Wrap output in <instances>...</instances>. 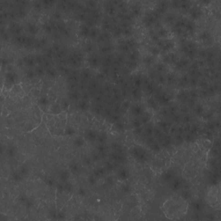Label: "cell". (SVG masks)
I'll return each mask as SVG.
<instances>
[{"instance_id": "25", "label": "cell", "mask_w": 221, "mask_h": 221, "mask_svg": "<svg viewBox=\"0 0 221 221\" xmlns=\"http://www.w3.org/2000/svg\"><path fill=\"white\" fill-rule=\"evenodd\" d=\"M122 191H123V193H130L131 192V187L129 186V185H124L123 187H122Z\"/></svg>"}, {"instance_id": "12", "label": "cell", "mask_w": 221, "mask_h": 221, "mask_svg": "<svg viewBox=\"0 0 221 221\" xmlns=\"http://www.w3.org/2000/svg\"><path fill=\"white\" fill-rule=\"evenodd\" d=\"M90 32H91V28L86 25L82 24L80 28V33L82 36L84 37H90Z\"/></svg>"}, {"instance_id": "16", "label": "cell", "mask_w": 221, "mask_h": 221, "mask_svg": "<svg viewBox=\"0 0 221 221\" xmlns=\"http://www.w3.org/2000/svg\"><path fill=\"white\" fill-rule=\"evenodd\" d=\"M75 132H76V131L72 125H67L65 126V129H64V135L65 136H73V135L75 134Z\"/></svg>"}, {"instance_id": "10", "label": "cell", "mask_w": 221, "mask_h": 221, "mask_svg": "<svg viewBox=\"0 0 221 221\" xmlns=\"http://www.w3.org/2000/svg\"><path fill=\"white\" fill-rule=\"evenodd\" d=\"M129 177H130V172L126 169H121L117 173V178L121 181H125L128 180Z\"/></svg>"}, {"instance_id": "3", "label": "cell", "mask_w": 221, "mask_h": 221, "mask_svg": "<svg viewBox=\"0 0 221 221\" xmlns=\"http://www.w3.org/2000/svg\"><path fill=\"white\" fill-rule=\"evenodd\" d=\"M207 200L213 207L220 208V187L213 186L207 193Z\"/></svg>"}, {"instance_id": "8", "label": "cell", "mask_w": 221, "mask_h": 221, "mask_svg": "<svg viewBox=\"0 0 221 221\" xmlns=\"http://www.w3.org/2000/svg\"><path fill=\"white\" fill-rule=\"evenodd\" d=\"M178 61V58H177L176 54H174V53H169V54H166L163 57V62L166 63V64H176Z\"/></svg>"}, {"instance_id": "11", "label": "cell", "mask_w": 221, "mask_h": 221, "mask_svg": "<svg viewBox=\"0 0 221 221\" xmlns=\"http://www.w3.org/2000/svg\"><path fill=\"white\" fill-rule=\"evenodd\" d=\"M23 87H22V85L21 84H16V85H14L11 89L10 90V97H11V98H13V97H16V96H17V95H19L20 93H21V92H23Z\"/></svg>"}, {"instance_id": "2", "label": "cell", "mask_w": 221, "mask_h": 221, "mask_svg": "<svg viewBox=\"0 0 221 221\" xmlns=\"http://www.w3.org/2000/svg\"><path fill=\"white\" fill-rule=\"evenodd\" d=\"M130 154L132 156L134 160H136L137 162L143 163L147 162L149 158V152L140 145H134L130 149Z\"/></svg>"}, {"instance_id": "20", "label": "cell", "mask_w": 221, "mask_h": 221, "mask_svg": "<svg viewBox=\"0 0 221 221\" xmlns=\"http://www.w3.org/2000/svg\"><path fill=\"white\" fill-rule=\"evenodd\" d=\"M153 62H154V56L151 55V54L146 55V56L143 58V63H144L145 65H147V66L151 65Z\"/></svg>"}, {"instance_id": "4", "label": "cell", "mask_w": 221, "mask_h": 221, "mask_svg": "<svg viewBox=\"0 0 221 221\" xmlns=\"http://www.w3.org/2000/svg\"><path fill=\"white\" fill-rule=\"evenodd\" d=\"M176 46V43L171 39H163L160 40L157 43V48L160 51L163 52H169L171 49H173Z\"/></svg>"}, {"instance_id": "1", "label": "cell", "mask_w": 221, "mask_h": 221, "mask_svg": "<svg viewBox=\"0 0 221 221\" xmlns=\"http://www.w3.org/2000/svg\"><path fill=\"white\" fill-rule=\"evenodd\" d=\"M188 210V203L180 195H174L168 199L163 206L162 212L169 220H180L184 217Z\"/></svg>"}, {"instance_id": "6", "label": "cell", "mask_w": 221, "mask_h": 221, "mask_svg": "<svg viewBox=\"0 0 221 221\" xmlns=\"http://www.w3.org/2000/svg\"><path fill=\"white\" fill-rule=\"evenodd\" d=\"M202 13V9L200 6H191V8L189 9V16L191 17L190 20L194 21L199 19L201 17Z\"/></svg>"}, {"instance_id": "5", "label": "cell", "mask_w": 221, "mask_h": 221, "mask_svg": "<svg viewBox=\"0 0 221 221\" xmlns=\"http://www.w3.org/2000/svg\"><path fill=\"white\" fill-rule=\"evenodd\" d=\"M129 112L131 114V116H132L133 118H138L141 117V115L145 112L143 106L140 104H134L131 105L130 108H129Z\"/></svg>"}, {"instance_id": "7", "label": "cell", "mask_w": 221, "mask_h": 221, "mask_svg": "<svg viewBox=\"0 0 221 221\" xmlns=\"http://www.w3.org/2000/svg\"><path fill=\"white\" fill-rule=\"evenodd\" d=\"M156 36L159 37L160 40H163V39H170L172 34L171 32L165 27H161L157 31H156Z\"/></svg>"}, {"instance_id": "23", "label": "cell", "mask_w": 221, "mask_h": 221, "mask_svg": "<svg viewBox=\"0 0 221 221\" xmlns=\"http://www.w3.org/2000/svg\"><path fill=\"white\" fill-rule=\"evenodd\" d=\"M12 178H13V180H16V181H19V180H22V178H23V176L21 175V173L18 171V172H13L12 173Z\"/></svg>"}, {"instance_id": "24", "label": "cell", "mask_w": 221, "mask_h": 221, "mask_svg": "<svg viewBox=\"0 0 221 221\" xmlns=\"http://www.w3.org/2000/svg\"><path fill=\"white\" fill-rule=\"evenodd\" d=\"M26 75H27V78L28 79H33L34 77H35V75H36V73H35V71L34 70H32V69H30L28 72H27V74H26Z\"/></svg>"}, {"instance_id": "28", "label": "cell", "mask_w": 221, "mask_h": 221, "mask_svg": "<svg viewBox=\"0 0 221 221\" xmlns=\"http://www.w3.org/2000/svg\"><path fill=\"white\" fill-rule=\"evenodd\" d=\"M88 182L91 184V185H93V184H95V183H96V180H95L93 177H90L88 180Z\"/></svg>"}, {"instance_id": "13", "label": "cell", "mask_w": 221, "mask_h": 221, "mask_svg": "<svg viewBox=\"0 0 221 221\" xmlns=\"http://www.w3.org/2000/svg\"><path fill=\"white\" fill-rule=\"evenodd\" d=\"M26 30L30 35H35L38 31V27L35 23H29L26 27Z\"/></svg>"}, {"instance_id": "17", "label": "cell", "mask_w": 221, "mask_h": 221, "mask_svg": "<svg viewBox=\"0 0 221 221\" xmlns=\"http://www.w3.org/2000/svg\"><path fill=\"white\" fill-rule=\"evenodd\" d=\"M59 178L62 182H67L69 179V172L68 171H61L59 175Z\"/></svg>"}, {"instance_id": "9", "label": "cell", "mask_w": 221, "mask_h": 221, "mask_svg": "<svg viewBox=\"0 0 221 221\" xmlns=\"http://www.w3.org/2000/svg\"><path fill=\"white\" fill-rule=\"evenodd\" d=\"M98 133L93 130H87V131H86V132L84 133V138L87 141H90V142H93V141L98 140Z\"/></svg>"}, {"instance_id": "18", "label": "cell", "mask_w": 221, "mask_h": 221, "mask_svg": "<svg viewBox=\"0 0 221 221\" xmlns=\"http://www.w3.org/2000/svg\"><path fill=\"white\" fill-rule=\"evenodd\" d=\"M16 154H17V149H16V148L13 147V146H10V147H9V148L6 149V155H7L9 157H10V158L14 157V156H16Z\"/></svg>"}, {"instance_id": "26", "label": "cell", "mask_w": 221, "mask_h": 221, "mask_svg": "<svg viewBox=\"0 0 221 221\" xmlns=\"http://www.w3.org/2000/svg\"><path fill=\"white\" fill-rule=\"evenodd\" d=\"M78 193H79L81 196H85V195H86V190H85V188L80 187V188L78 189Z\"/></svg>"}, {"instance_id": "14", "label": "cell", "mask_w": 221, "mask_h": 221, "mask_svg": "<svg viewBox=\"0 0 221 221\" xmlns=\"http://www.w3.org/2000/svg\"><path fill=\"white\" fill-rule=\"evenodd\" d=\"M69 171L73 174H79L81 172V166L76 162H72L69 165Z\"/></svg>"}, {"instance_id": "27", "label": "cell", "mask_w": 221, "mask_h": 221, "mask_svg": "<svg viewBox=\"0 0 221 221\" xmlns=\"http://www.w3.org/2000/svg\"><path fill=\"white\" fill-rule=\"evenodd\" d=\"M80 107H81V109L86 110V109L87 108V104H86L85 102H83V103H81V104H80Z\"/></svg>"}, {"instance_id": "19", "label": "cell", "mask_w": 221, "mask_h": 221, "mask_svg": "<svg viewBox=\"0 0 221 221\" xmlns=\"http://www.w3.org/2000/svg\"><path fill=\"white\" fill-rule=\"evenodd\" d=\"M88 62L89 65H90L91 67H97L98 64V59L97 56H91V57L89 58Z\"/></svg>"}, {"instance_id": "21", "label": "cell", "mask_w": 221, "mask_h": 221, "mask_svg": "<svg viewBox=\"0 0 221 221\" xmlns=\"http://www.w3.org/2000/svg\"><path fill=\"white\" fill-rule=\"evenodd\" d=\"M24 62L29 67H33V66L36 65V60L33 57H26L24 59Z\"/></svg>"}, {"instance_id": "22", "label": "cell", "mask_w": 221, "mask_h": 221, "mask_svg": "<svg viewBox=\"0 0 221 221\" xmlns=\"http://www.w3.org/2000/svg\"><path fill=\"white\" fill-rule=\"evenodd\" d=\"M147 103L149 104V105L150 109H152V110H157V109L159 108L158 104H157V103H156L154 99H152V98H149V99L147 101Z\"/></svg>"}, {"instance_id": "15", "label": "cell", "mask_w": 221, "mask_h": 221, "mask_svg": "<svg viewBox=\"0 0 221 221\" xmlns=\"http://www.w3.org/2000/svg\"><path fill=\"white\" fill-rule=\"evenodd\" d=\"M85 138L82 136H78L74 140V144L76 148H81L85 145Z\"/></svg>"}]
</instances>
